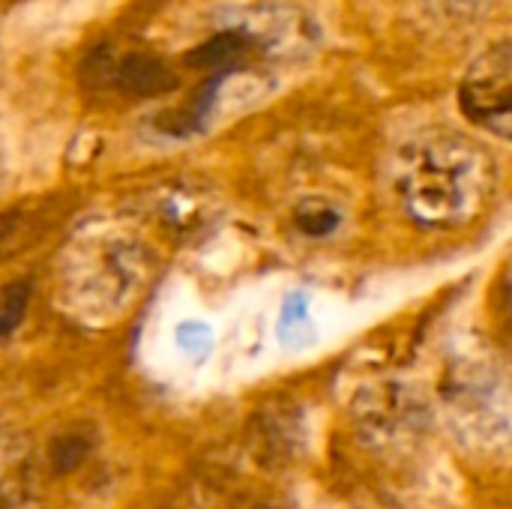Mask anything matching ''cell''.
Returning <instances> with one entry per match:
<instances>
[{"instance_id":"6da1fadb","label":"cell","mask_w":512,"mask_h":509,"mask_svg":"<svg viewBox=\"0 0 512 509\" xmlns=\"http://www.w3.org/2000/svg\"><path fill=\"white\" fill-rule=\"evenodd\" d=\"M393 186L417 225L456 228L492 198L495 162L474 138L435 129L402 144L393 162Z\"/></svg>"},{"instance_id":"7a4b0ae2","label":"cell","mask_w":512,"mask_h":509,"mask_svg":"<svg viewBox=\"0 0 512 509\" xmlns=\"http://www.w3.org/2000/svg\"><path fill=\"white\" fill-rule=\"evenodd\" d=\"M150 249L129 231H93L72 240L60 258L57 282L69 312L84 321L117 318L147 285Z\"/></svg>"},{"instance_id":"3957f363","label":"cell","mask_w":512,"mask_h":509,"mask_svg":"<svg viewBox=\"0 0 512 509\" xmlns=\"http://www.w3.org/2000/svg\"><path fill=\"white\" fill-rule=\"evenodd\" d=\"M450 417L459 432L480 438L483 444H507L510 417H507V387L492 366L468 363L447 384Z\"/></svg>"},{"instance_id":"277c9868","label":"cell","mask_w":512,"mask_h":509,"mask_svg":"<svg viewBox=\"0 0 512 509\" xmlns=\"http://www.w3.org/2000/svg\"><path fill=\"white\" fill-rule=\"evenodd\" d=\"M462 114L480 129L510 138L512 126V48L507 39L486 48L465 72L459 87Z\"/></svg>"},{"instance_id":"5b68a950","label":"cell","mask_w":512,"mask_h":509,"mask_svg":"<svg viewBox=\"0 0 512 509\" xmlns=\"http://www.w3.org/2000/svg\"><path fill=\"white\" fill-rule=\"evenodd\" d=\"M84 75L93 87H105L126 99H159L180 84L177 72L162 57L120 45H99L84 60Z\"/></svg>"},{"instance_id":"8992f818","label":"cell","mask_w":512,"mask_h":509,"mask_svg":"<svg viewBox=\"0 0 512 509\" xmlns=\"http://www.w3.org/2000/svg\"><path fill=\"white\" fill-rule=\"evenodd\" d=\"M354 423L372 447H393L426 429L429 405L408 384H375L354 402Z\"/></svg>"},{"instance_id":"52a82bcc","label":"cell","mask_w":512,"mask_h":509,"mask_svg":"<svg viewBox=\"0 0 512 509\" xmlns=\"http://www.w3.org/2000/svg\"><path fill=\"white\" fill-rule=\"evenodd\" d=\"M150 219L159 231L171 234L174 240H189L213 222V201L201 189L174 183L153 195Z\"/></svg>"},{"instance_id":"ba28073f","label":"cell","mask_w":512,"mask_h":509,"mask_svg":"<svg viewBox=\"0 0 512 509\" xmlns=\"http://www.w3.org/2000/svg\"><path fill=\"white\" fill-rule=\"evenodd\" d=\"M36 453L18 432H0V509H24L33 501Z\"/></svg>"},{"instance_id":"9c48e42d","label":"cell","mask_w":512,"mask_h":509,"mask_svg":"<svg viewBox=\"0 0 512 509\" xmlns=\"http://www.w3.org/2000/svg\"><path fill=\"white\" fill-rule=\"evenodd\" d=\"M294 225L300 234L312 240L330 237L342 225V210L327 198H303L294 210Z\"/></svg>"},{"instance_id":"30bf717a","label":"cell","mask_w":512,"mask_h":509,"mask_svg":"<svg viewBox=\"0 0 512 509\" xmlns=\"http://www.w3.org/2000/svg\"><path fill=\"white\" fill-rule=\"evenodd\" d=\"M30 303V285L27 282H12L0 291V342L15 333V327L24 321Z\"/></svg>"},{"instance_id":"8fae6325","label":"cell","mask_w":512,"mask_h":509,"mask_svg":"<svg viewBox=\"0 0 512 509\" xmlns=\"http://www.w3.org/2000/svg\"><path fill=\"white\" fill-rule=\"evenodd\" d=\"M282 336H285V342H297V339H309L312 336V318H309L306 297H291L285 303V312H282Z\"/></svg>"},{"instance_id":"7c38bea8","label":"cell","mask_w":512,"mask_h":509,"mask_svg":"<svg viewBox=\"0 0 512 509\" xmlns=\"http://www.w3.org/2000/svg\"><path fill=\"white\" fill-rule=\"evenodd\" d=\"M177 345H180L189 357L204 360V357L210 354V348H213V333H210L204 324L189 321V324H180V327H177Z\"/></svg>"},{"instance_id":"4fadbf2b","label":"cell","mask_w":512,"mask_h":509,"mask_svg":"<svg viewBox=\"0 0 512 509\" xmlns=\"http://www.w3.org/2000/svg\"><path fill=\"white\" fill-rule=\"evenodd\" d=\"M495 0H441V6L453 15H477L486 6H492Z\"/></svg>"}]
</instances>
